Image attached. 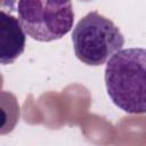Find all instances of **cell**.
I'll use <instances>...</instances> for the list:
<instances>
[{
	"mask_svg": "<svg viewBox=\"0 0 146 146\" xmlns=\"http://www.w3.org/2000/svg\"><path fill=\"white\" fill-rule=\"evenodd\" d=\"M105 84L113 104L128 114H146V49L115 52L105 67Z\"/></svg>",
	"mask_w": 146,
	"mask_h": 146,
	"instance_id": "cell-1",
	"label": "cell"
},
{
	"mask_svg": "<svg viewBox=\"0 0 146 146\" xmlns=\"http://www.w3.org/2000/svg\"><path fill=\"white\" fill-rule=\"evenodd\" d=\"M72 42L75 56L82 63L99 66L122 49L124 36L111 19L90 11L75 25Z\"/></svg>",
	"mask_w": 146,
	"mask_h": 146,
	"instance_id": "cell-2",
	"label": "cell"
},
{
	"mask_svg": "<svg viewBox=\"0 0 146 146\" xmlns=\"http://www.w3.org/2000/svg\"><path fill=\"white\" fill-rule=\"evenodd\" d=\"M17 14L25 33L41 42L62 39L74 22L72 0H18Z\"/></svg>",
	"mask_w": 146,
	"mask_h": 146,
	"instance_id": "cell-3",
	"label": "cell"
},
{
	"mask_svg": "<svg viewBox=\"0 0 146 146\" xmlns=\"http://www.w3.org/2000/svg\"><path fill=\"white\" fill-rule=\"evenodd\" d=\"M25 31L18 18L5 10L0 16V63L13 64L25 49Z\"/></svg>",
	"mask_w": 146,
	"mask_h": 146,
	"instance_id": "cell-4",
	"label": "cell"
}]
</instances>
